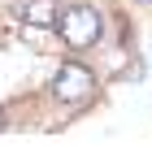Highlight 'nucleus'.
<instances>
[{
    "label": "nucleus",
    "instance_id": "f03ea898",
    "mask_svg": "<svg viewBox=\"0 0 152 156\" xmlns=\"http://www.w3.org/2000/svg\"><path fill=\"white\" fill-rule=\"evenodd\" d=\"M91 91H96V74H91L83 61H65L61 69L52 74V100H56V104H65V108L87 104V100H91Z\"/></svg>",
    "mask_w": 152,
    "mask_h": 156
},
{
    "label": "nucleus",
    "instance_id": "f257e3e1",
    "mask_svg": "<svg viewBox=\"0 0 152 156\" xmlns=\"http://www.w3.org/2000/svg\"><path fill=\"white\" fill-rule=\"evenodd\" d=\"M52 26H56V35L65 39V48L87 52V48H96L100 35H104V13L91 9V5H74V9H65V13H56Z\"/></svg>",
    "mask_w": 152,
    "mask_h": 156
},
{
    "label": "nucleus",
    "instance_id": "20e7f679",
    "mask_svg": "<svg viewBox=\"0 0 152 156\" xmlns=\"http://www.w3.org/2000/svg\"><path fill=\"white\" fill-rule=\"evenodd\" d=\"M135 5H152V0H135Z\"/></svg>",
    "mask_w": 152,
    "mask_h": 156
},
{
    "label": "nucleus",
    "instance_id": "7ed1b4c3",
    "mask_svg": "<svg viewBox=\"0 0 152 156\" xmlns=\"http://www.w3.org/2000/svg\"><path fill=\"white\" fill-rule=\"evenodd\" d=\"M56 13H61L56 0H22V5H17V17H22L26 26H52Z\"/></svg>",
    "mask_w": 152,
    "mask_h": 156
}]
</instances>
